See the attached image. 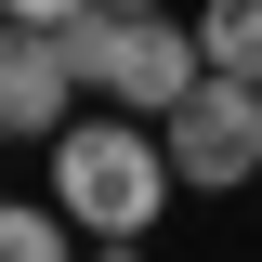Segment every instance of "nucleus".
<instances>
[{"label": "nucleus", "instance_id": "nucleus-1", "mask_svg": "<svg viewBox=\"0 0 262 262\" xmlns=\"http://www.w3.org/2000/svg\"><path fill=\"white\" fill-rule=\"evenodd\" d=\"M39 158H53V210L92 236V249H144V223L170 210V144H158V118L92 105V118H66Z\"/></svg>", "mask_w": 262, "mask_h": 262}, {"label": "nucleus", "instance_id": "nucleus-2", "mask_svg": "<svg viewBox=\"0 0 262 262\" xmlns=\"http://www.w3.org/2000/svg\"><path fill=\"white\" fill-rule=\"evenodd\" d=\"M66 66H79V92H105L118 118H170V105L210 79V66H196V27H170V13H79V27H66Z\"/></svg>", "mask_w": 262, "mask_h": 262}, {"label": "nucleus", "instance_id": "nucleus-3", "mask_svg": "<svg viewBox=\"0 0 262 262\" xmlns=\"http://www.w3.org/2000/svg\"><path fill=\"white\" fill-rule=\"evenodd\" d=\"M158 144H170V184L184 196L262 184V79H196V92L158 118Z\"/></svg>", "mask_w": 262, "mask_h": 262}, {"label": "nucleus", "instance_id": "nucleus-4", "mask_svg": "<svg viewBox=\"0 0 262 262\" xmlns=\"http://www.w3.org/2000/svg\"><path fill=\"white\" fill-rule=\"evenodd\" d=\"M66 118H79L66 27H0V144H53Z\"/></svg>", "mask_w": 262, "mask_h": 262}, {"label": "nucleus", "instance_id": "nucleus-5", "mask_svg": "<svg viewBox=\"0 0 262 262\" xmlns=\"http://www.w3.org/2000/svg\"><path fill=\"white\" fill-rule=\"evenodd\" d=\"M196 66L210 79H262V0H196Z\"/></svg>", "mask_w": 262, "mask_h": 262}, {"label": "nucleus", "instance_id": "nucleus-6", "mask_svg": "<svg viewBox=\"0 0 262 262\" xmlns=\"http://www.w3.org/2000/svg\"><path fill=\"white\" fill-rule=\"evenodd\" d=\"M0 262H79V223L53 196H0Z\"/></svg>", "mask_w": 262, "mask_h": 262}, {"label": "nucleus", "instance_id": "nucleus-7", "mask_svg": "<svg viewBox=\"0 0 262 262\" xmlns=\"http://www.w3.org/2000/svg\"><path fill=\"white\" fill-rule=\"evenodd\" d=\"M92 0H0V27H79Z\"/></svg>", "mask_w": 262, "mask_h": 262}, {"label": "nucleus", "instance_id": "nucleus-8", "mask_svg": "<svg viewBox=\"0 0 262 262\" xmlns=\"http://www.w3.org/2000/svg\"><path fill=\"white\" fill-rule=\"evenodd\" d=\"M92 13H170V0H92Z\"/></svg>", "mask_w": 262, "mask_h": 262}]
</instances>
